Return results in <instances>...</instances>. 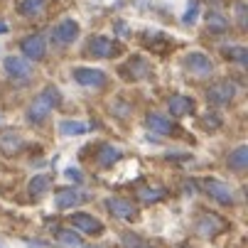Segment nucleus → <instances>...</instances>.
I'll return each mask as SVG.
<instances>
[{"mask_svg": "<svg viewBox=\"0 0 248 248\" xmlns=\"http://www.w3.org/2000/svg\"><path fill=\"white\" fill-rule=\"evenodd\" d=\"M224 54H226L229 59L238 62L241 66L248 64V49H246V47H229V49H224Z\"/></svg>", "mask_w": 248, "mask_h": 248, "instance_id": "26", "label": "nucleus"}, {"mask_svg": "<svg viewBox=\"0 0 248 248\" xmlns=\"http://www.w3.org/2000/svg\"><path fill=\"white\" fill-rule=\"evenodd\" d=\"M233 96H236V84L229 81V79L217 81V84H211L206 89V101L211 106H226V103L233 101Z\"/></svg>", "mask_w": 248, "mask_h": 248, "instance_id": "4", "label": "nucleus"}, {"mask_svg": "<svg viewBox=\"0 0 248 248\" xmlns=\"http://www.w3.org/2000/svg\"><path fill=\"white\" fill-rule=\"evenodd\" d=\"M72 224H74L77 229H81L84 233H91V236H98V233L103 231V224H101L96 217L84 214V211H77V214H72Z\"/></svg>", "mask_w": 248, "mask_h": 248, "instance_id": "17", "label": "nucleus"}, {"mask_svg": "<svg viewBox=\"0 0 248 248\" xmlns=\"http://www.w3.org/2000/svg\"><path fill=\"white\" fill-rule=\"evenodd\" d=\"M130 74L128 79H145L148 74H150V69H148V64L143 62V59H140V57H135L133 62H128V66L123 69V74Z\"/></svg>", "mask_w": 248, "mask_h": 248, "instance_id": "21", "label": "nucleus"}, {"mask_svg": "<svg viewBox=\"0 0 248 248\" xmlns=\"http://www.w3.org/2000/svg\"><path fill=\"white\" fill-rule=\"evenodd\" d=\"M202 187H204V192L214 202H219V204H233V189L226 182L217 180V177H204Z\"/></svg>", "mask_w": 248, "mask_h": 248, "instance_id": "5", "label": "nucleus"}, {"mask_svg": "<svg viewBox=\"0 0 248 248\" xmlns=\"http://www.w3.org/2000/svg\"><path fill=\"white\" fill-rule=\"evenodd\" d=\"M77 37H79V22H77V20H72V17L62 20V22L52 30V42H54L57 47H66V45H72Z\"/></svg>", "mask_w": 248, "mask_h": 248, "instance_id": "8", "label": "nucleus"}, {"mask_svg": "<svg viewBox=\"0 0 248 248\" xmlns=\"http://www.w3.org/2000/svg\"><path fill=\"white\" fill-rule=\"evenodd\" d=\"M167 108H170V116H174V118L189 116V113L194 111V98H192V96H182V93L170 96V98H167Z\"/></svg>", "mask_w": 248, "mask_h": 248, "instance_id": "14", "label": "nucleus"}, {"mask_svg": "<svg viewBox=\"0 0 248 248\" xmlns=\"http://www.w3.org/2000/svg\"><path fill=\"white\" fill-rule=\"evenodd\" d=\"M135 197L143 202V204H155V202H160L165 197V189L162 187H148V185H143V187L135 189Z\"/></svg>", "mask_w": 248, "mask_h": 248, "instance_id": "19", "label": "nucleus"}, {"mask_svg": "<svg viewBox=\"0 0 248 248\" xmlns=\"http://www.w3.org/2000/svg\"><path fill=\"white\" fill-rule=\"evenodd\" d=\"M81 202H86V199H84V194H81L79 189H74V187H59V189L54 192V204H57V209H74V206H79Z\"/></svg>", "mask_w": 248, "mask_h": 248, "instance_id": "12", "label": "nucleus"}, {"mask_svg": "<svg viewBox=\"0 0 248 248\" xmlns=\"http://www.w3.org/2000/svg\"><path fill=\"white\" fill-rule=\"evenodd\" d=\"M185 66H187V72L194 74V77H209L211 72H214V64H211V59H209L204 52H192V54H187Z\"/></svg>", "mask_w": 248, "mask_h": 248, "instance_id": "11", "label": "nucleus"}, {"mask_svg": "<svg viewBox=\"0 0 248 248\" xmlns=\"http://www.w3.org/2000/svg\"><path fill=\"white\" fill-rule=\"evenodd\" d=\"M236 17H238V25L246 27V3H243V0L236 3Z\"/></svg>", "mask_w": 248, "mask_h": 248, "instance_id": "31", "label": "nucleus"}, {"mask_svg": "<svg viewBox=\"0 0 248 248\" xmlns=\"http://www.w3.org/2000/svg\"><path fill=\"white\" fill-rule=\"evenodd\" d=\"M3 32H8V25H5V22H0V34H3Z\"/></svg>", "mask_w": 248, "mask_h": 248, "instance_id": "32", "label": "nucleus"}, {"mask_svg": "<svg viewBox=\"0 0 248 248\" xmlns=\"http://www.w3.org/2000/svg\"><path fill=\"white\" fill-rule=\"evenodd\" d=\"M5 72L10 79L25 84L32 77V62H27L25 57H5Z\"/></svg>", "mask_w": 248, "mask_h": 248, "instance_id": "10", "label": "nucleus"}, {"mask_svg": "<svg viewBox=\"0 0 248 248\" xmlns=\"http://www.w3.org/2000/svg\"><path fill=\"white\" fill-rule=\"evenodd\" d=\"M45 5H47V0H20L17 10L25 17H34V15H40L45 10Z\"/></svg>", "mask_w": 248, "mask_h": 248, "instance_id": "22", "label": "nucleus"}, {"mask_svg": "<svg viewBox=\"0 0 248 248\" xmlns=\"http://www.w3.org/2000/svg\"><path fill=\"white\" fill-rule=\"evenodd\" d=\"M121 238H123V246H125V248H155V246L145 243L143 238L135 236V233H123Z\"/></svg>", "mask_w": 248, "mask_h": 248, "instance_id": "27", "label": "nucleus"}, {"mask_svg": "<svg viewBox=\"0 0 248 248\" xmlns=\"http://www.w3.org/2000/svg\"><path fill=\"white\" fill-rule=\"evenodd\" d=\"M57 238H59V243L66 246V248H79V246H81L79 233L72 231V229H57Z\"/></svg>", "mask_w": 248, "mask_h": 248, "instance_id": "23", "label": "nucleus"}, {"mask_svg": "<svg viewBox=\"0 0 248 248\" xmlns=\"http://www.w3.org/2000/svg\"><path fill=\"white\" fill-rule=\"evenodd\" d=\"M52 187V177L49 174H34L30 180V194L32 197H42Z\"/></svg>", "mask_w": 248, "mask_h": 248, "instance_id": "20", "label": "nucleus"}, {"mask_svg": "<svg viewBox=\"0 0 248 248\" xmlns=\"http://www.w3.org/2000/svg\"><path fill=\"white\" fill-rule=\"evenodd\" d=\"M59 103H62L59 89H57V86H45L37 96H34L32 106L27 108V121H30V123H42V121H47V116H49L54 108H59Z\"/></svg>", "mask_w": 248, "mask_h": 248, "instance_id": "1", "label": "nucleus"}, {"mask_svg": "<svg viewBox=\"0 0 248 248\" xmlns=\"http://www.w3.org/2000/svg\"><path fill=\"white\" fill-rule=\"evenodd\" d=\"M64 174H66L74 185H81V182H84V174H81V170H79V167H69Z\"/></svg>", "mask_w": 248, "mask_h": 248, "instance_id": "30", "label": "nucleus"}, {"mask_svg": "<svg viewBox=\"0 0 248 248\" xmlns=\"http://www.w3.org/2000/svg\"><path fill=\"white\" fill-rule=\"evenodd\" d=\"M74 81L79 86H86V89H101L106 86V72H101V69H91V66H77L74 72H72Z\"/></svg>", "mask_w": 248, "mask_h": 248, "instance_id": "7", "label": "nucleus"}, {"mask_svg": "<svg viewBox=\"0 0 248 248\" xmlns=\"http://www.w3.org/2000/svg\"><path fill=\"white\" fill-rule=\"evenodd\" d=\"M202 125H204L206 130H217V128H221V118H219L217 113H206V116L202 118Z\"/></svg>", "mask_w": 248, "mask_h": 248, "instance_id": "29", "label": "nucleus"}, {"mask_svg": "<svg viewBox=\"0 0 248 248\" xmlns=\"http://www.w3.org/2000/svg\"><path fill=\"white\" fill-rule=\"evenodd\" d=\"M229 229L226 219H221L219 214H211V211H204V214L197 219V233L202 238H214L219 233H224Z\"/></svg>", "mask_w": 248, "mask_h": 248, "instance_id": "2", "label": "nucleus"}, {"mask_svg": "<svg viewBox=\"0 0 248 248\" xmlns=\"http://www.w3.org/2000/svg\"><path fill=\"white\" fill-rule=\"evenodd\" d=\"M20 49H22V57L27 62L45 59V54H47V40H45V34H27V37L20 42Z\"/></svg>", "mask_w": 248, "mask_h": 248, "instance_id": "6", "label": "nucleus"}, {"mask_svg": "<svg viewBox=\"0 0 248 248\" xmlns=\"http://www.w3.org/2000/svg\"><path fill=\"white\" fill-rule=\"evenodd\" d=\"M182 248H189V246H182Z\"/></svg>", "mask_w": 248, "mask_h": 248, "instance_id": "33", "label": "nucleus"}, {"mask_svg": "<svg viewBox=\"0 0 248 248\" xmlns=\"http://www.w3.org/2000/svg\"><path fill=\"white\" fill-rule=\"evenodd\" d=\"M59 133L62 135H81V133H86V125L77 123V121H62L59 123Z\"/></svg>", "mask_w": 248, "mask_h": 248, "instance_id": "25", "label": "nucleus"}, {"mask_svg": "<svg viewBox=\"0 0 248 248\" xmlns=\"http://www.w3.org/2000/svg\"><path fill=\"white\" fill-rule=\"evenodd\" d=\"M93 160H96V165L101 170H106V167H111V165H116L121 160V150L116 145H111V143H101L96 148V153H93Z\"/></svg>", "mask_w": 248, "mask_h": 248, "instance_id": "15", "label": "nucleus"}, {"mask_svg": "<svg viewBox=\"0 0 248 248\" xmlns=\"http://www.w3.org/2000/svg\"><path fill=\"white\" fill-rule=\"evenodd\" d=\"M206 27L211 32H226L229 30V17H224L221 13H209L206 15Z\"/></svg>", "mask_w": 248, "mask_h": 248, "instance_id": "24", "label": "nucleus"}, {"mask_svg": "<svg viewBox=\"0 0 248 248\" xmlns=\"http://www.w3.org/2000/svg\"><path fill=\"white\" fill-rule=\"evenodd\" d=\"M145 125H148L153 133H157V135H174V133H177L174 121H170L167 116H162V113H157V111H153V113L145 116Z\"/></svg>", "mask_w": 248, "mask_h": 248, "instance_id": "13", "label": "nucleus"}, {"mask_svg": "<svg viewBox=\"0 0 248 248\" xmlns=\"http://www.w3.org/2000/svg\"><path fill=\"white\" fill-rule=\"evenodd\" d=\"M197 13H199V3H197V0H189V5H187V13H185L182 22H185V25H192V22L197 20Z\"/></svg>", "mask_w": 248, "mask_h": 248, "instance_id": "28", "label": "nucleus"}, {"mask_svg": "<svg viewBox=\"0 0 248 248\" xmlns=\"http://www.w3.org/2000/svg\"><path fill=\"white\" fill-rule=\"evenodd\" d=\"M106 209H108L111 217L118 219V221H138V206L130 199L108 197V199H106Z\"/></svg>", "mask_w": 248, "mask_h": 248, "instance_id": "3", "label": "nucleus"}, {"mask_svg": "<svg viewBox=\"0 0 248 248\" xmlns=\"http://www.w3.org/2000/svg\"><path fill=\"white\" fill-rule=\"evenodd\" d=\"M89 54L96 57V59H111V57H118L121 54V45L111 37H103V34H98V37H93L89 42Z\"/></svg>", "mask_w": 248, "mask_h": 248, "instance_id": "9", "label": "nucleus"}, {"mask_svg": "<svg viewBox=\"0 0 248 248\" xmlns=\"http://www.w3.org/2000/svg\"><path fill=\"white\" fill-rule=\"evenodd\" d=\"M229 167L231 170H236V172H243L246 167H248V148L246 145H238L236 150H231L229 153Z\"/></svg>", "mask_w": 248, "mask_h": 248, "instance_id": "18", "label": "nucleus"}, {"mask_svg": "<svg viewBox=\"0 0 248 248\" xmlns=\"http://www.w3.org/2000/svg\"><path fill=\"white\" fill-rule=\"evenodd\" d=\"M22 135L17 133V130H3L0 133V153L3 155H17L20 150H22Z\"/></svg>", "mask_w": 248, "mask_h": 248, "instance_id": "16", "label": "nucleus"}]
</instances>
